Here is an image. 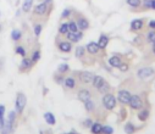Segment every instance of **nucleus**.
<instances>
[{"mask_svg": "<svg viewBox=\"0 0 155 134\" xmlns=\"http://www.w3.org/2000/svg\"><path fill=\"white\" fill-rule=\"evenodd\" d=\"M153 73H154V70L153 69H150V67H144V69H140L138 71V77L142 78V79H144V78L150 77Z\"/></svg>", "mask_w": 155, "mask_h": 134, "instance_id": "nucleus-5", "label": "nucleus"}, {"mask_svg": "<svg viewBox=\"0 0 155 134\" xmlns=\"http://www.w3.org/2000/svg\"><path fill=\"white\" fill-rule=\"evenodd\" d=\"M84 105H86V109L88 110V111H92L93 109H94V104H93L90 100H88V101H86L84 103Z\"/></svg>", "mask_w": 155, "mask_h": 134, "instance_id": "nucleus-29", "label": "nucleus"}, {"mask_svg": "<svg viewBox=\"0 0 155 134\" xmlns=\"http://www.w3.org/2000/svg\"><path fill=\"white\" fill-rule=\"evenodd\" d=\"M84 124H86V126H87V127H89V126H92V121H90V120H87V121H86V123H84Z\"/></svg>", "mask_w": 155, "mask_h": 134, "instance_id": "nucleus-43", "label": "nucleus"}, {"mask_svg": "<svg viewBox=\"0 0 155 134\" xmlns=\"http://www.w3.org/2000/svg\"><path fill=\"white\" fill-rule=\"evenodd\" d=\"M78 99L81 100L82 103H86L90 99V94L88 90H81V93L78 94Z\"/></svg>", "mask_w": 155, "mask_h": 134, "instance_id": "nucleus-11", "label": "nucleus"}, {"mask_svg": "<svg viewBox=\"0 0 155 134\" xmlns=\"http://www.w3.org/2000/svg\"><path fill=\"white\" fill-rule=\"evenodd\" d=\"M131 94H130V91H127V90H120L118 91V101L120 103H122V104H128L130 103V100H131Z\"/></svg>", "mask_w": 155, "mask_h": 134, "instance_id": "nucleus-4", "label": "nucleus"}, {"mask_svg": "<svg viewBox=\"0 0 155 134\" xmlns=\"http://www.w3.org/2000/svg\"><path fill=\"white\" fill-rule=\"evenodd\" d=\"M125 130H126L127 134H133L134 133V127L132 126V123H127L125 126Z\"/></svg>", "mask_w": 155, "mask_h": 134, "instance_id": "nucleus-22", "label": "nucleus"}, {"mask_svg": "<svg viewBox=\"0 0 155 134\" xmlns=\"http://www.w3.org/2000/svg\"><path fill=\"white\" fill-rule=\"evenodd\" d=\"M50 2V0H47L45 3H42V4H38L36 8H34V12L37 15H44L48 10V3Z\"/></svg>", "mask_w": 155, "mask_h": 134, "instance_id": "nucleus-6", "label": "nucleus"}, {"mask_svg": "<svg viewBox=\"0 0 155 134\" xmlns=\"http://www.w3.org/2000/svg\"><path fill=\"white\" fill-rule=\"evenodd\" d=\"M128 104H130V106H131L133 110H139V109L142 107V105H143L142 99H140L138 95H132Z\"/></svg>", "mask_w": 155, "mask_h": 134, "instance_id": "nucleus-3", "label": "nucleus"}, {"mask_svg": "<svg viewBox=\"0 0 155 134\" xmlns=\"http://www.w3.org/2000/svg\"><path fill=\"white\" fill-rule=\"evenodd\" d=\"M59 32L61 33V34H66V33L69 32V23H63V24H61Z\"/></svg>", "mask_w": 155, "mask_h": 134, "instance_id": "nucleus-21", "label": "nucleus"}, {"mask_svg": "<svg viewBox=\"0 0 155 134\" xmlns=\"http://www.w3.org/2000/svg\"><path fill=\"white\" fill-rule=\"evenodd\" d=\"M14 120H15V113L14 112H10V115H9V122L14 123Z\"/></svg>", "mask_w": 155, "mask_h": 134, "instance_id": "nucleus-39", "label": "nucleus"}, {"mask_svg": "<svg viewBox=\"0 0 155 134\" xmlns=\"http://www.w3.org/2000/svg\"><path fill=\"white\" fill-rule=\"evenodd\" d=\"M66 36H67V39L71 40V42H78L82 39L83 34H82V32H67L66 33Z\"/></svg>", "mask_w": 155, "mask_h": 134, "instance_id": "nucleus-7", "label": "nucleus"}, {"mask_svg": "<svg viewBox=\"0 0 155 134\" xmlns=\"http://www.w3.org/2000/svg\"><path fill=\"white\" fill-rule=\"evenodd\" d=\"M29 65H31V60L23 59V61H22V69H26V67H28Z\"/></svg>", "mask_w": 155, "mask_h": 134, "instance_id": "nucleus-35", "label": "nucleus"}, {"mask_svg": "<svg viewBox=\"0 0 155 134\" xmlns=\"http://www.w3.org/2000/svg\"><path fill=\"white\" fill-rule=\"evenodd\" d=\"M11 37H12V39H14V40H18V39L21 38V32H20V30H17V29L12 30Z\"/></svg>", "mask_w": 155, "mask_h": 134, "instance_id": "nucleus-26", "label": "nucleus"}, {"mask_svg": "<svg viewBox=\"0 0 155 134\" xmlns=\"http://www.w3.org/2000/svg\"><path fill=\"white\" fill-rule=\"evenodd\" d=\"M153 51H154V54H155V43H154V46H153Z\"/></svg>", "mask_w": 155, "mask_h": 134, "instance_id": "nucleus-45", "label": "nucleus"}, {"mask_svg": "<svg viewBox=\"0 0 155 134\" xmlns=\"http://www.w3.org/2000/svg\"><path fill=\"white\" fill-rule=\"evenodd\" d=\"M103 134H112L114 133V129L111 127H103V130H102Z\"/></svg>", "mask_w": 155, "mask_h": 134, "instance_id": "nucleus-30", "label": "nucleus"}, {"mask_svg": "<svg viewBox=\"0 0 155 134\" xmlns=\"http://www.w3.org/2000/svg\"><path fill=\"white\" fill-rule=\"evenodd\" d=\"M16 53L20 54L21 56H24V55H26V51H24V49H23L22 46H17V48H16Z\"/></svg>", "mask_w": 155, "mask_h": 134, "instance_id": "nucleus-34", "label": "nucleus"}, {"mask_svg": "<svg viewBox=\"0 0 155 134\" xmlns=\"http://www.w3.org/2000/svg\"><path fill=\"white\" fill-rule=\"evenodd\" d=\"M59 48L61 51H64V53H69L71 50V44L69 42H63V43H60L59 44Z\"/></svg>", "mask_w": 155, "mask_h": 134, "instance_id": "nucleus-16", "label": "nucleus"}, {"mask_svg": "<svg viewBox=\"0 0 155 134\" xmlns=\"http://www.w3.org/2000/svg\"><path fill=\"white\" fill-rule=\"evenodd\" d=\"M26 103H27V99H26L24 94L20 93L17 95V99H16V110H17V112H22L23 111V109L26 106Z\"/></svg>", "mask_w": 155, "mask_h": 134, "instance_id": "nucleus-2", "label": "nucleus"}, {"mask_svg": "<svg viewBox=\"0 0 155 134\" xmlns=\"http://www.w3.org/2000/svg\"><path fill=\"white\" fill-rule=\"evenodd\" d=\"M127 4L132 8H138L140 5V0H127Z\"/></svg>", "mask_w": 155, "mask_h": 134, "instance_id": "nucleus-23", "label": "nucleus"}, {"mask_svg": "<svg viewBox=\"0 0 155 134\" xmlns=\"http://www.w3.org/2000/svg\"><path fill=\"white\" fill-rule=\"evenodd\" d=\"M59 71H60V72H66V71H69V65H66V63L60 65V66H59Z\"/></svg>", "mask_w": 155, "mask_h": 134, "instance_id": "nucleus-32", "label": "nucleus"}, {"mask_svg": "<svg viewBox=\"0 0 155 134\" xmlns=\"http://www.w3.org/2000/svg\"><path fill=\"white\" fill-rule=\"evenodd\" d=\"M148 40L150 43H155V32L154 30H151V32L148 33Z\"/></svg>", "mask_w": 155, "mask_h": 134, "instance_id": "nucleus-27", "label": "nucleus"}, {"mask_svg": "<svg viewBox=\"0 0 155 134\" xmlns=\"http://www.w3.org/2000/svg\"><path fill=\"white\" fill-rule=\"evenodd\" d=\"M76 23H77V27H78V29H81V30H84V29H87V28L89 27V23H88V21H87L86 18H83V17L78 18V21H77Z\"/></svg>", "mask_w": 155, "mask_h": 134, "instance_id": "nucleus-10", "label": "nucleus"}, {"mask_svg": "<svg viewBox=\"0 0 155 134\" xmlns=\"http://www.w3.org/2000/svg\"><path fill=\"white\" fill-rule=\"evenodd\" d=\"M87 50L89 54H97L99 51V46H98V43H94V42H90L88 45H87Z\"/></svg>", "mask_w": 155, "mask_h": 134, "instance_id": "nucleus-9", "label": "nucleus"}, {"mask_svg": "<svg viewBox=\"0 0 155 134\" xmlns=\"http://www.w3.org/2000/svg\"><path fill=\"white\" fill-rule=\"evenodd\" d=\"M5 126V122H4V116H0V128H3Z\"/></svg>", "mask_w": 155, "mask_h": 134, "instance_id": "nucleus-40", "label": "nucleus"}, {"mask_svg": "<svg viewBox=\"0 0 155 134\" xmlns=\"http://www.w3.org/2000/svg\"><path fill=\"white\" fill-rule=\"evenodd\" d=\"M131 28L132 30H139L143 28V20H134L131 23Z\"/></svg>", "mask_w": 155, "mask_h": 134, "instance_id": "nucleus-12", "label": "nucleus"}, {"mask_svg": "<svg viewBox=\"0 0 155 134\" xmlns=\"http://www.w3.org/2000/svg\"><path fill=\"white\" fill-rule=\"evenodd\" d=\"M98 90H99L100 93H108V91H109V84L105 82V83H104V84H103Z\"/></svg>", "mask_w": 155, "mask_h": 134, "instance_id": "nucleus-28", "label": "nucleus"}, {"mask_svg": "<svg viewBox=\"0 0 155 134\" xmlns=\"http://www.w3.org/2000/svg\"><path fill=\"white\" fill-rule=\"evenodd\" d=\"M108 43H109V38L106 37V36H102L100 38H99V42H98V46H99V49H104V48H106L108 46Z\"/></svg>", "mask_w": 155, "mask_h": 134, "instance_id": "nucleus-14", "label": "nucleus"}, {"mask_svg": "<svg viewBox=\"0 0 155 134\" xmlns=\"http://www.w3.org/2000/svg\"><path fill=\"white\" fill-rule=\"evenodd\" d=\"M77 30H78L77 23L76 22H70L69 23V32H77Z\"/></svg>", "mask_w": 155, "mask_h": 134, "instance_id": "nucleus-25", "label": "nucleus"}, {"mask_svg": "<svg viewBox=\"0 0 155 134\" xmlns=\"http://www.w3.org/2000/svg\"><path fill=\"white\" fill-rule=\"evenodd\" d=\"M127 69H128L127 65H125V63H121V65H120V70H121V71H127Z\"/></svg>", "mask_w": 155, "mask_h": 134, "instance_id": "nucleus-38", "label": "nucleus"}, {"mask_svg": "<svg viewBox=\"0 0 155 134\" xmlns=\"http://www.w3.org/2000/svg\"><path fill=\"white\" fill-rule=\"evenodd\" d=\"M149 27H150L151 29H155V21H150V22H149Z\"/></svg>", "mask_w": 155, "mask_h": 134, "instance_id": "nucleus-41", "label": "nucleus"}, {"mask_svg": "<svg viewBox=\"0 0 155 134\" xmlns=\"http://www.w3.org/2000/svg\"><path fill=\"white\" fill-rule=\"evenodd\" d=\"M148 116H149V111H148V110H143V111L138 115L139 120H142V121H145V120L148 118Z\"/></svg>", "mask_w": 155, "mask_h": 134, "instance_id": "nucleus-24", "label": "nucleus"}, {"mask_svg": "<svg viewBox=\"0 0 155 134\" xmlns=\"http://www.w3.org/2000/svg\"><path fill=\"white\" fill-rule=\"evenodd\" d=\"M44 118H45V121H47L49 124H55V117H54L53 113L47 112V113L44 115Z\"/></svg>", "mask_w": 155, "mask_h": 134, "instance_id": "nucleus-19", "label": "nucleus"}, {"mask_svg": "<svg viewBox=\"0 0 155 134\" xmlns=\"http://www.w3.org/2000/svg\"><path fill=\"white\" fill-rule=\"evenodd\" d=\"M103 105L105 106V109L108 110H112L116 106V99L114 95L111 94H105L103 97Z\"/></svg>", "mask_w": 155, "mask_h": 134, "instance_id": "nucleus-1", "label": "nucleus"}, {"mask_svg": "<svg viewBox=\"0 0 155 134\" xmlns=\"http://www.w3.org/2000/svg\"><path fill=\"white\" fill-rule=\"evenodd\" d=\"M83 54H84V49L82 46H78L76 49V56L77 57H81V56H83Z\"/></svg>", "mask_w": 155, "mask_h": 134, "instance_id": "nucleus-31", "label": "nucleus"}, {"mask_svg": "<svg viewBox=\"0 0 155 134\" xmlns=\"http://www.w3.org/2000/svg\"><path fill=\"white\" fill-rule=\"evenodd\" d=\"M32 4H33V0H24V3L22 5V10L24 12H28L31 10V8H32Z\"/></svg>", "mask_w": 155, "mask_h": 134, "instance_id": "nucleus-18", "label": "nucleus"}, {"mask_svg": "<svg viewBox=\"0 0 155 134\" xmlns=\"http://www.w3.org/2000/svg\"><path fill=\"white\" fill-rule=\"evenodd\" d=\"M104 83H105V79L100 76H97V77H94V79H93V85H94L97 89H99Z\"/></svg>", "mask_w": 155, "mask_h": 134, "instance_id": "nucleus-13", "label": "nucleus"}, {"mask_svg": "<svg viewBox=\"0 0 155 134\" xmlns=\"http://www.w3.org/2000/svg\"><path fill=\"white\" fill-rule=\"evenodd\" d=\"M4 111H5V107L2 105L0 106V116H4Z\"/></svg>", "mask_w": 155, "mask_h": 134, "instance_id": "nucleus-42", "label": "nucleus"}, {"mask_svg": "<svg viewBox=\"0 0 155 134\" xmlns=\"http://www.w3.org/2000/svg\"><path fill=\"white\" fill-rule=\"evenodd\" d=\"M39 57H40V53H39V51H36V53L33 54L32 61H33V62H36V61H38V60H39Z\"/></svg>", "mask_w": 155, "mask_h": 134, "instance_id": "nucleus-36", "label": "nucleus"}, {"mask_svg": "<svg viewBox=\"0 0 155 134\" xmlns=\"http://www.w3.org/2000/svg\"><path fill=\"white\" fill-rule=\"evenodd\" d=\"M94 77L95 76H93V73H90V72H83V73H81V81H82V83H84V84H88V83H93V79H94Z\"/></svg>", "mask_w": 155, "mask_h": 134, "instance_id": "nucleus-8", "label": "nucleus"}, {"mask_svg": "<svg viewBox=\"0 0 155 134\" xmlns=\"http://www.w3.org/2000/svg\"><path fill=\"white\" fill-rule=\"evenodd\" d=\"M69 134H76V133H73V132H71V133H69Z\"/></svg>", "mask_w": 155, "mask_h": 134, "instance_id": "nucleus-46", "label": "nucleus"}, {"mask_svg": "<svg viewBox=\"0 0 155 134\" xmlns=\"http://www.w3.org/2000/svg\"><path fill=\"white\" fill-rule=\"evenodd\" d=\"M103 130V126L100 123H94L92 124V133L93 134H100Z\"/></svg>", "mask_w": 155, "mask_h": 134, "instance_id": "nucleus-17", "label": "nucleus"}, {"mask_svg": "<svg viewBox=\"0 0 155 134\" xmlns=\"http://www.w3.org/2000/svg\"><path fill=\"white\" fill-rule=\"evenodd\" d=\"M70 14H71V11H70L69 9L64 10V12H63V18H66V17H69V16H70Z\"/></svg>", "mask_w": 155, "mask_h": 134, "instance_id": "nucleus-37", "label": "nucleus"}, {"mask_svg": "<svg viewBox=\"0 0 155 134\" xmlns=\"http://www.w3.org/2000/svg\"><path fill=\"white\" fill-rule=\"evenodd\" d=\"M109 63H110V66H112V67H120V65H121L122 62H121L120 57H117V56H112V57H110Z\"/></svg>", "mask_w": 155, "mask_h": 134, "instance_id": "nucleus-15", "label": "nucleus"}, {"mask_svg": "<svg viewBox=\"0 0 155 134\" xmlns=\"http://www.w3.org/2000/svg\"><path fill=\"white\" fill-rule=\"evenodd\" d=\"M65 85H66L67 88H70V89L75 88V85H76L75 79H73V78H66V79H65Z\"/></svg>", "mask_w": 155, "mask_h": 134, "instance_id": "nucleus-20", "label": "nucleus"}, {"mask_svg": "<svg viewBox=\"0 0 155 134\" xmlns=\"http://www.w3.org/2000/svg\"><path fill=\"white\" fill-rule=\"evenodd\" d=\"M150 9H154V10H155V0H151V5H150Z\"/></svg>", "mask_w": 155, "mask_h": 134, "instance_id": "nucleus-44", "label": "nucleus"}, {"mask_svg": "<svg viewBox=\"0 0 155 134\" xmlns=\"http://www.w3.org/2000/svg\"><path fill=\"white\" fill-rule=\"evenodd\" d=\"M40 32H42V26H40V24H36V26H34V34H36L37 37H39Z\"/></svg>", "mask_w": 155, "mask_h": 134, "instance_id": "nucleus-33", "label": "nucleus"}]
</instances>
